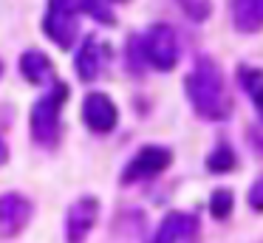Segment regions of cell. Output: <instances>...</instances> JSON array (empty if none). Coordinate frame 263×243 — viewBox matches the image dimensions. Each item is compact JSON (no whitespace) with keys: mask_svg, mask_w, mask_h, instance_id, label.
<instances>
[{"mask_svg":"<svg viewBox=\"0 0 263 243\" xmlns=\"http://www.w3.org/2000/svg\"><path fill=\"white\" fill-rule=\"evenodd\" d=\"M184 90L193 105V110L206 122H221L232 110V99L223 85V73L210 57H198L193 71L184 79Z\"/></svg>","mask_w":263,"mask_h":243,"instance_id":"6da1fadb","label":"cell"},{"mask_svg":"<svg viewBox=\"0 0 263 243\" xmlns=\"http://www.w3.org/2000/svg\"><path fill=\"white\" fill-rule=\"evenodd\" d=\"M133 51L156 71H173L178 62V37L167 23H156L142 37H133Z\"/></svg>","mask_w":263,"mask_h":243,"instance_id":"7a4b0ae2","label":"cell"},{"mask_svg":"<svg viewBox=\"0 0 263 243\" xmlns=\"http://www.w3.org/2000/svg\"><path fill=\"white\" fill-rule=\"evenodd\" d=\"M54 88L48 90L46 96L34 102L31 107V139L37 144L51 147L54 139H57V124H60V105L68 96V88L63 82H51Z\"/></svg>","mask_w":263,"mask_h":243,"instance_id":"3957f363","label":"cell"},{"mask_svg":"<svg viewBox=\"0 0 263 243\" xmlns=\"http://www.w3.org/2000/svg\"><path fill=\"white\" fill-rule=\"evenodd\" d=\"M173 164V153L161 144H147L136 153L130 164L122 170V184H136L142 178H153V175L164 173Z\"/></svg>","mask_w":263,"mask_h":243,"instance_id":"277c9868","label":"cell"},{"mask_svg":"<svg viewBox=\"0 0 263 243\" xmlns=\"http://www.w3.org/2000/svg\"><path fill=\"white\" fill-rule=\"evenodd\" d=\"M97 218H99V201L93 195H85L80 201H74L68 215H65V240L85 243L91 229H93V223H97Z\"/></svg>","mask_w":263,"mask_h":243,"instance_id":"5b68a950","label":"cell"},{"mask_svg":"<svg viewBox=\"0 0 263 243\" xmlns=\"http://www.w3.org/2000/svg\"><path fill=\"white\" fill-rule=\"evenodd\" d=\"M82 122L88 124L91 133H110L119 122V110H116L114 99L105 94H88L85 102H82Z\"/></svg>","mask_w":263,"mask_h":243,"instance_id":"8992f818","label":"cell"},{"mask_svg":"<svg viewBox=\"0 0 263 243\" xmlns=\"http://www.w3.org/2000/svg\"><path fill=\"white\" fill-rule=\"evenodd\" d=\"M31 201L26 195H17V192H6V195H0V235H17L29 226L31 220Z\"/></svg>","mask_w":263,"mask_h":243,"instance_id":"52a82bcc","label":"cell"},{"mask_svg":"<svg viewBox=\"0 0 263 243\" xmlns=\"http://www.w3.org/2000/svg\"><path fill=\"white\" fill-rule=\"evenodd\" d=\"M195 232H198V218H193L187 212H170L161 220L159 232L150 243H181L187 237H193Z\"/></svg>","mask_w":263,"mask_h":243,"instance_id":"ba28073f","label":"cell"},{"mask_svg":"<svg viewBox=\"0 0 263 243\" xmlns=\"http://www.w3.org/2000/svg\"><path fill=\"white\" fill-rule=\"evenodd\" d=\"M102 62H105V51L102 45H99L97 37H85V43H82L80 54H77V77L82 79V82H93V79L99 77V71H102Z\"/></svg>","mask_w":263,"mask_h":243,"instance_id":"9c48e42d","label":"cell"},{"mask_svg":"<svg viewBox=\"0 0 263 243\" xmlns=\"http://www.w3.org/2000/svg\"><path fill=\"white\" fill-rule=\"evenodd\" d=\"M43 28H46V34L60 45V48H71L74 40H77V17L63 14V11L48 9L46 20H43Z\"/></svg>","mask_w":263,"mask_h":243,"instance_id":"30bf717a","label":"cell"},{"mask_svg":"<svg viewBox=\"0 0 263 243\" xmlns=\"http://www.w3.org/2000/svg\"><path fill=\"white\" fill-rule=\"evenodd\" d=\"M232 23L238 31L255 34L263 26V0H232Z\"/></svg>","mask_w":263,"mask_h":243,"instance_id":"8fae6325","label":"cell"},{"mask_svg":"<svg viewBox=\"0 0 263 243\" xmlns=\"http://www.w3.org/2000/svg\"><path fill=\"white\" fill-rule=\"evenodd\" d=\"M20 73L29 79L31 85H46V82H54V68H51V60H48L43 51H26L20 57Z\"/></svg>","mask_w":263,"mask_h":243,"instance_id":"7c38bea8","label":"cell"},{"mask_svg":"<svg viewBox=\"0 0 263 243\" xmlns=\"http://www.w3.org/2000/svg\"><path fill=\"white\" fill-rule=\"evenodd\" d=\"M238 82H240V88H243L246 94H249L252 105L260 107V82H263L260 71H257V68H246V65H240V68H238Z\"/></svg>","mask_w":263,"mask_h":243,"instance_id":"4fadbf2b","label":"cell"},{"mask_svg":"<svg viewBox=\"0 0 263 243\" xmlns=\"http://www.w3.org/2000/svg\"><path fill=\"white\" fill-rule=\"evenodd\" d=\"M232 167H235V153L229 144H218L210 153V158H206V170L210 173H229Z\"/></svg>","mask_w":263,"mask_h":243,"instance_id":"5bb4252c","label":"cell"},{"mask_svg":"<svg viewBox=\"0 0 263 243\" xmlns=\"http://www.w3.org/2000/svg\"><path fill=\"white\" fill-rule=\"evenodd\" d=\"M232 207H235V198H232V190H215L210 198V215L215 220H227L232 215Z\"/></svg>","mask_w":263,"mask_h":243,"instance_id":"9a60e30c","label":"cell"},{"mask_svg":"<svg viewBox=\"0 0 263 243\" xmlns=\"http://www.w3.org/2000/svg\"><path fill=\"white\" fill-rule=\"evenodd\" d=\"M82 11H85V14H91L97 23L114 26V11H110L108 0H82Z\"/></svg>","mask_w":263,"mask_h":243,"instance_id":"2e32d148","label":"cell"},{"mask_svg":"<svg viewBox=\"0 0 263 243\" xmlns=\"http://www.w3.org/2000/svg\"><path fill=\"white\" fill-rule=\"evenodd\" d=\"M48 9L77 17V14H82V0H48Z\"/></svg>","mask_w":263,"mask_h":243,"instance_id":"e0dca14e","label":"cell"},{"mask_svg":"<svg viewBox=\"0 0 263 243\" xmlns=\"http://www.w3.org/2000/svg\"><path fill=\"white\" fill-rule=\"evenodd\" d=\"M263 181L257 178L255 184H252V192H249V203H252V209H260L263 207Z\"/></svg>","mask_w":263,"mask_h":243,"instance_id":"ac0fdd59","label":"cell"},{"mask_svg":"<svg viewBox=\"0 0 263 243\" xmlns=\"http://www.w3.org/2000/svg\"><path fill=\"white\" fill-rule=\"evenodd\" d=\"M6 161H9V147H6V141L0 139V167H3Z\"/></svg>","mask_w":263,"mask_h":243,"instance_id":"d6986e66","label":"cell"},{"mask_svg":"<svg viewBox=\"0 0 263 243\" xmlns=\"http://www.w3.org/2000/svg\"><path fill=\"white\" fill-rule=\"evenodd\" d=\"M0 73H3V65H0Z\"/></svg>","mask_w":263,"mask_h":243,"instance_id":"ffe728a7","label":"cell"},{"mask_svg":"<svg viewBox=\"0 0 263 243\" xmlns=\"http://www.w3.org/2000/svg\"><path fill=\"white\" fill-rule=\"evenodd\" d=\"M181 3H184V0H181Z\"/></svg>","mask_w":263,"mask_h":243,"instance_id":"44dd1931","label":"cell"}]
</instances>
